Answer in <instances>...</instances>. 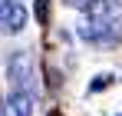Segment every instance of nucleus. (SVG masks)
Wrapping results in <instances>:
<instances>
[{"instance_id": "obj_1", "label": "nucleus", "mask_w": 122, "mask_h": 116, "mask_svg": "<svg viewBox=\"0 0 122 116\" xmlns=\"http://www.w3.org/2000/svg\"><path fill=\"white\" fill-rule=\"evenodd\" d=\"M79 33L92 43H116L122 37V0H89Z\"/></svg>"}, {"instance_id": "obj_2", "label": "nucleus", "mask_w": 122, "mask_h": 116, "mask_svg": "<svg viewBox=\"0 0 122 116\" xmlns=\"http://www.w3.org/2000/svg\"><path fill=\"white\" fill-rule=\"evenodd\" d=\"M7 76H10V83H13V93L33 96L36 80H33V60H30L26 50H17L13 57L7 60Z\"/></svg>"}, {"instance_id": "obj_3", "label": "nucleus", "mask_w": 122, "mask_h": 116, "mask_svg": "<svg viewBox=\"0 0 122 116\" xmlns=\"http://www.w3.org/2000/svg\"><path fill=\"white\" fill-rule=\"evenodd\" d=\"M26 23V10L20 0H0V30L3 33H20Z\"/></svg>"}, {"instance_id": "obj_4", "label": "nucleus", "mask_w": 122, "mask_h": 116, "mask_svg": "<svg viewBox=\"0 0 122 116\" xmlns=\"http://www.w3.org/2000/svg\"><path fill=\"white\" fill-rule=\"evenodd\" d=\"M36 20H40V23L50 20V0H36Z\"/></svg>"}, {"instance_id": "obj_5", "label": "nucleus", "mask_w": 122, "mask_h": 116, "mask_svg": "<svg viewBox=\"0 0 122 116\" xmlns=\"http://www.w3.org/2000/svg\"><path fill=\"white\" fill-rule=\"evenodd\" d=\"M112 83V76H96L92 83H89V93H96V90H102V86H109Z\"/></svg>"}, {"instance_id": "obj_6", "label": "nucleus", "mask_w": 122, "mask_h": 116, "mask_svg": "<svg viewBox=\"0 0 122 116\" xmlns=\"http://www.w3.org/2000/svg\"><path fill=\"white\" fill-rule=\"evenodd\" d=\"M50 116H60V113H56V110H53V113H50Z\"/></svg>"}, {"instance_id": "obj_7", "label": "nucleus", "mask_w": 122, "mask_h": 116, "mask_svg": "<svg viewBox=\"0 0 122 116\" xmlns=\"http://www.w3.org/2000/svg\"><path fill=\"white\" fill-rule=\"evenodd\" d=\"M119 116H122V113H119Z\"/></svg>"}]
</instances>
